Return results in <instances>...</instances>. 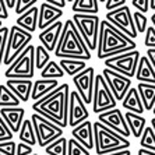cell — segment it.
<instances>
[{"label": "cell", "instance_id": "cell-1", "mask_svg": "<svg viewBox=\"0 0 155 155\" xmlns=\"http://www.w3.org/2000/svg\"><path fill=\"white\" fill-rule=\"evenodd\" d=\"M69 84H60L51 94L34 102L32 110L60 129H66L69 126Z\"/></svg>", "mask_w": 155, "mask_h": 155}, {"label": "cell", "instance_id": "cell-2", "mask_svg": "<svg viewBox=\"0 0 155 155\" xmlns=\"http://www.w3.org/2000/svg\"><path fill=\"white\" fill-rule=\"evenodd\" d=\"M137 49L134 41L127 38L117 28L110 25L106 20L99 22V35H98L97 56L101 60H106L109 58L117 54L126 53Z\"/></svg>", "mask_w": 155, "mask_h": 155}, {"label": "cell", "instance_id": "cell-3", "mask_svg": "<svg viewBox=\"0 0 155 155\" xmlns=\"http://www.w3.org/2000/svg\"><path fill=\"white\" fill-rule=\"evenodd\" d=\"M54 56L59 59H73L83 61L91 59V52L87 49L83 38L71 20H66L63 22V29L54 49Z\"/></svg>", "mask_w": 155, "mask_h": 155}, {"label": "cell", "instance_id": "cell-4", "mask_svg": "<svg viewBox=\"0 0 155 155\" xmlns=\"http://www.w3.org/2000/svg\"><path fill=\"white\" fill-rule=\"evenodd\" d=\"M92 133H94V150L98 155H108L124 151L129 150L131 145L129 140L109 130L99 122H95L92 124Z\"/></svg>", "mask_w": 155, "mask_h": 155}, {"label": "cell", "instance_id": "cell-5", "mask_svg": "<svg viewBox=\"0 0 155 155\" xmlns=\"http://www.w3.org/2000/svg\"><path fill=\"white\" fill-rule=\"evenodd\" d=\"M7 80H31L35 76V46L29 43L4 71Z\"/></svg>", "mask_w": 155, "mask_h": 155}, {"label": "cell", "instance_id": "cell-6", "mask_svg": "<svg viewBox=\"0 0 155 155\" xmlns=\"http://www.w3.org/2000/svg\"><path fill=\"white\" fill-rule=\"evenodd\" d=\"M31 39H32V34L27 32L17 25L10 27L7 41H6V48H4L3 64L10 66L29 45Z\"/></svg>", "mask_w": 155, "mask_h": 155}, {"label": "cell", "instance_id": "cell-7", "mask_svg": "<svg viewBox=\"0 0 155 155\" xmlns=\"http://www.w3.org/2000/svg\"><path fill=\"white\" fill-rule=\"evenodd\" d=\"M73 24L80 32L88 51H97L98 35H99V17L98 15L74 14L71 18Z\"/></svg>", "mask_w": 155, "mask_h": 155}, {"label": "cell", "instance_id": "cell-8", "mask_svg": "<svg viewBox=\"0 0 155 155\" xmlns=\"http://www.w3.org/2000/svg\"><path fill=\"white\" fill-rule=\"evenodd\" d=\"M138 60H140V52L136 49V51L126 52V53L106 59V60H104V64H105V69L119 73V74L131 80L136 76Z\"/></svg>", "mask_w": 155, "mask_h": 155}, {"label": "cell", "instance_id": "cell-9", "mask_svg": "<svg viewBox=\"0 0 155 155\" xmlns=\"http://www.w3.org/2000/svg\"><path fill=\"white\" fill-rule=\"evenodd\" d=\"M31 123L32 127L35 130V136H36V143L38 145L42 148L48 147L49 144H52L53 141H56L58 138L63 137V129H60L59 126H56L54 123L46 120L42 116L32 113L31 116Z\"/></svg>", "mask_w": 155, "mask_h": 155}, {"label": "cell", "instance_id": "cell-10", "mask_svg": "<svg viewBox=\"0 0 155 155\" xmlns=\"http://www.w3.org/2000/svg\"><path fill=\"white\" fill-rule=\"evenodd\" d=\"M92 112L99 113L108 112L110 109L116 108V101L113 98L110 90L105 83L102 74H95L94 80V90H92Z\"/></svg>", "mask_w": 155, "mask_h": 155}, {"label": "cell", "instance_id": "cell-11", "mask_svg": "<svg viewBox=\"0 0 155 155\" xmlns=\"http://www.w3.org/2000/svg\"><path fill=\"white\" fill-rule=\"evenodd\" d=\"M106 21L113 25L115 28H117L120 32H123L127 38L133 41L137 38V31L134 28L133 24V17H131V10L129 6H123V7L117 8V10L109 11L106 13Z\"/></svg>", "mask_w": 155, "mask_h": 155}, {"label": "cell", "instance_id": "cell-12", "mask_svg": "<svg viewBox=\"0 0 155 155\" xmlns=\"http://www.w3.org/2000/svg\"><path fill=\"white\" fill-rule=\"evenodd\" d=\"M97 122L104 124L105 127H108L109 130L115 131L116 134L124 137L126 140L131 136L129 127H127V124H126V120H124V115L122 113V110H120L119 108H115V109L108 110V112L99 113Z\"/></svg>", "mask_w": 155, "mask_h": 155}, {"label": "cell", "instance_id": "cell-13", "mask_svg": "<svg viewBox=\"0 0 155 155\" xmlns=\"http://www.w3.org/2000/svg\"><path fill=\"white\" fill-rule=\"evenodd\" d=\"M102 77H104L105 83L108 85V88L112 92L115 101H123V98L126 97L127 91L131 88V80L127 77L122 76L119 73H115L109 69L102 70Z\"/></svg>", "mask_w": 155, "mask_h": 155}, {"label": "cell", "instance_id": "cell-14", "mask_svg": "<svg viewBox=\"0 0 155 155\" xmlns=\"http://www.w3.org/2000/svg\"><path fill=\"white\" fill-rule=\"evenodd\" d=\"M95 70L94 67H87L77 76L73 77V83L77 88V94L83 99L85 105H91L92 102V90H94Z\"/></svg>", "mask_w": 155, "mask_h": 155}, {"label": "cell", "instance_id": "cell-15", "mask_svg": "<svg viewBox=\"0 0 155 155\" xmlns=\"http://www.w3.org/2000/svg\"><path fill=\"white\" fill-rule=\"evenodd\" d=\"M88 117L90 112L87 109V105L76 91H71L69 97V126L74 129L83 122L88 120Z\"/></svg>", "mask_w": 155, "mask_h": 155}, {"label": "cell", "instance_id": "cell-16", "mask_svg": "<svg viewBox=\"0 0 155 155\" xmlns=\"http://www.w3.org/2000/svg\"><path fill=\"white\" fill-rule=\"evenodd\" d=\"M60 17H63V10L53 7L51 4H48L46 2H42L38 7V29L43 31L45 28L59 21Z\"/></svg>", "mask_w": 155, "mask_h": 155}, {"label": "cell", "instance_id": "cell-17", "mask_svg": "<svg viewBox=\"0 0 155 155\" xmlns=\"http://www.w3.org/2000/svg\"><path fill=\"white\" fill-rule=\"evenodd\" d=\"M0 117L4 120L10 131L13 134L20 131L22 122L25 119V109L18 106V108H2L0 109Z\"/></svg>", "mask_w": 155, "mask_h": 155}, {"label": "cell", "instance_id": "cell-18", "mask_svg": "<svg viewBox=\"0 0 155 155\" xmlns=\"http://www.w3.org/2000/svg\"><path fill=\"white\" fill-rule=\"evenodd\" d=\"M61 29H63V22L59 20L54 24H52L51 27H48L39 34V41L42 43V46L46 49L49 53L52 51L54 52L56 49V45L59 42V38H60Z\"/></svg>", "mask_w": 155, "mask_h": 155}, {"label": "cell", "instance_id": "cell-19", "mask_svg": "<svg viewBox=\"0 0 155 155\" xmlns=\"http://www.w3.org/2000/svg\"><path fill=\"white\" fill-rule=\"evenodd\" d=\"M73 138L80 143L87 151H91L94 148V133H92V123L90 120H85L81 124L71 130Z\"/></svg>", "mask_w": 155, "mask_h": 155}, {"label": "cell", "instance_id": "cell-20", "mask_svg": "<svg viewBox=\"0 0 155 155\" xmlns=\"http://www.w3.org/2000/svg\"><path fill=\"white\" fill-rule=\"evenodd\" d=\"M4 85L18 98L20 102H27L31 98V91H32L31 80H7Z\"/></svg>", "mask_w": 155, "mask_h": 155}, {"label": "cell", "instance_id": "cell-21", "mask_svg": "<svg viewBox=\"0 0 155 155\" xmlns=\"http://www.w3.org/2000/svg\"><path fill=\"white\" fill-rule=\"evenodd\" d=\"M60 85L58 80H36L35 83H32V91H31V99L34 101H39L41 98L46 97L48 94H51L53 90H56Z\"/></svg>", "mask_w": 155, "mask_h": 155}, {"label": "cell", "instance_id": "cell-22", "mask_svg": "<svg viewBox=\"0 0 155 155\" xmlns=\"http://www.w3.org/2000/svg\"><path fill=\"white\" fill-rule=\"evenodd\" d=\"M136 78L138 83L143 84H154L155 85V70L152 69L151 63L148 61L147 56H140L137 64V70H136Z\"/></svg>", "mask_w": 155, "mask_h": 155}, {"label": "cell", "instance_id": "cell-23", "mask_svg": "<svg viewBox=\"0 0 155 155\" xmlns=\"http://www.w3.org/2000/svg\"><path fill=\"white\" fill-rule=\"evenodd\" d=\"M15 25L20 27L21 29L27 31V32L32 34L34 31L38 29V6H34L32 8H29L24 14L18 15Z\"/></svg>", "mask_w": 155, "mask_h": 155}, {"label": "cell", "instance_id": "cell-24", "mask_svg": "<svg viewBox=\"0 0 155 155\" xmlns=\"http://www.w3.org/2000/svg\"><path fill=\"white\" fill-rule=\"evenodd\" d=\"M122 106L126 109L127 112L136 113V115L143 116V113H144V108H143L141 99H140V97H138V92H137L136 88H133V87L127 91L126 97L123 98Z\"/></svg>", "mask_w": 155, "mask_h": 155}, {"label": "cell", "instance_id": "cell-25", "mask_svg": "<svg viewBox=\"0 0 155 155\" xmlns=\"http://www.w3.org/2000/svg\"><path fill=\"white\" fill-rule=\"evenodd\" d=\"M124 120H126V124L130 130V134L134 136L136 138H140L144 129L147 127V119L141 115H136V113L131 112H126L124 115Z\"/></svg>", "mask_w": 155, "mask_h": 155}, {"label": "cell", "instance_id": "cell-26", "mask_svg": "<svg viewBox=\"0 0 155 155\" xmlns=\"http://www.w3.org/2000/svg\"><path fill=\"white\" fill-rule=\"evenodd\" d=\"M137 92L141 99L144 110H152L155 105V85L154 84H137Z\"/></svg>", "mask_w": 155, "mask_h": 155}, {"label": "cell", "instance_id": "cell-27", "mask_svg": "<svg viewBox=\"0 0 155 155\" xmlns=\"http://www.w3.org/2000/svg\"><path fill=\"white\" fill-rule=\"evenodd\" d=\"M71 11L74 14L97 15L99 13V2L97 0H74L71 2Z\"/></svg>", "mask_w": 155, "mask_h": 155}, {"label": "cell", "instance_id": "cell-28", "mask_svg": "<svg viewBox=\"0 0 155 155\" xmlns=\"http://www.w3.org/2000/svg\"><path fill=\"white\" fill-rule=\"evenodd\" d=\"M59 66L63 70L64 74L70 77L77 76L78 73H81L84 69H87V63L83 60H73V59H60L59 60Z\"/></svg>", "mask_w": 155, "mask_h": 155}, {"label": "cell", "instance_id": "cell-29", "mask_svg": "<svg viewBox=\"0 0 155 155\" xmlns=\"http://www.w3.org/2000/svg\"><path fill=\"white\" fill-rule=\"evenodd\" d=\"M18 137H20L21 143L29 145V147H34L36 144L35 130H34L32 123H31L29 119H24L21 127H20V131H18Z\"/></svg>", "mask_w": 155, "mask_h": 155}, {"label": "cell", "instance_id": "cell-30", "mask_svg": "<svg viewBox=\"0 0 155 155\" xmlns=\"http://www.w3.org/2000/svg\"><path fill=\"white\" fill-rule=\"evenodd\" d=\"M21 102L4 84H0V109L2 108H18Z\"/></svg>", "mask_w": 155, "mask_h": 155}, {"label": "cell", "instance_id": "cell-31", "mask_svg": "<svg viewBox=\"0 0 155 155\" xmlns=\"http://www.w3.org/2000/svg\"><path fill=\"white\" fill-rule=\"evenodd\" d=\"M64 76V73L63 70L60 69V66H59L58 61H49L42 70H41V77L43 80H58L61 78V77Z\"/></svg>", "mask_w": 155, "mask_h": 155}, {"label": "cell", "instance_id": "cell-32", "mask_svg": "<svg viewBox=\"0 0 155 155\" xmlns=\"http://www.w3.org/2000/svg\"><path fill=\"white\" fill-rule=\"evenodd\" d=\"M45 155H67V138L60 137L45 147Z\"/></svg>", "mask_w": 155, "mask_h": 155}, {"label": "cell", "instance_id": "cell-33", "mask_svg": "<svg viewBox=\"0 0 155 155\" xmlns=\"http://www.w3.org/2000/svg\"><path fill=\"white\" fill-rule=\"evenodd\" d=\"M140 145L143 150H148V151L155 152V133L150 126L145 127L143 134H141Z\"/></svg>", "mask_w": 155, "mask_h": 155}, {"label": "cell", "instance_id": "cell-34", "mask_svg": "<svg viewBox=\"0 0 155 155\" xmlns=\"http://www.w3.org/2000/svg\"><path fill=\"white\" fill-rule=\"evenodd\" d=\"M49 61H51V53L42 45H38L35 48V69L42 70Z\"/></svg>", "mask_w": 155, "mask_h": 155}, {"label": "cell", "instance_id": "cell-35", "mask_svg": "<svg viewBox=\"0 0 155 155\" xmlns=\"http://www.w3.org/2000/svg\"><path fill=\"white\" fill-rule=\"evenodd\" d=\"M131 17H133V24H134V28L136 31L138 32H145V29L148 27V18L145 14H141L138 11H134L131 13Z\"/></svg>", "mask_w": 155, "mask_h": 155}, {"label": "cell", "instance_id": "cell-36", "mask_svg": "<svg viewBox=\"0 0 155 155\" xmlns=\"http://www.w3.org/2000/svg\"><path fill=\"white\" fill-rule=\"evenodd\" d=\"M67 155H90V151H87L74 138H70L67 140Z\"/></svg>", "mask_w": 155, "mask_h": 155}, {"label": "cell", "instance_id": "cell-37", "mask_svg": "<svg viewBox=\"0 0 155 155\" xmlns=\"http://www.w3.org/2000/svg\"><path fill=\"white\" fill-rule=\"evenodd\" d=\"M34 6H36V0H28V2H24V0H17L15 2V14L21 15L24 14L25 11H28L29 8H32Z\"/></svg>", "mask_w": 155, "mask_h": 155}, {"label": "cell", "instance_id": "cell-38", "mask_svg": "<svg viewBox=\"0 0 155 155\" xmlns=\"http://www.w3.org/2000/svg\"><path fill=\"white\" fill-rule=\"evenodd\" d=\"M8 35V28L7 27H2L0 28V67L3 64V56H4V48H6V41H7Z\"/></svg>", "mask_w": 155, "mask_h": 155}, {"label": "cell", "instance_id": "cell-39", "mask_svg": "<svg viewBox=\"0 0 155 155\" xmlns=\"http://www.w3.org/2000/svg\"><path fill=\"white\" fill-rule=\"evenodd\" d=\"M144 45L147 49H155V29L152 27H147L145 29Z\"/></svg>", "mask_w": 155, "mask_h": 155}, {"label": "cell", "instance_id": "cell-40", "mask_svg": "<svg viewBox=\"0 0 155 155\" xmlns=\"http://www.w3.org/2000/svg\"><path fill=\"white\" fill-rule=\"evenodd\" d=\"M15 147H17V144H15L13 140L0 143V154L2 155H15Z\"/></svg>", "mask_w": 155, "mask_h": 155}, {"label": "cell", "instance_id": "cell-41", "mask_svg": "<svg viewBox=\"0 0 155 155\" xmlns=\"http://www.w3.org/2000/svg\"><path fill=\"white\" fill-rule=\"evenodd\" d=\"M13 136H14V134L11 133L10 129L7 127V124L4 123V120L0 117V143L13 140Z\"/></svg>", "mask_w": 155, "mask_h": 155}, {"label": "cell", "instance_id": "cell-42", "mask_svg": "<svg viewBox=\"0 0 155 155\" xmlns=\"http://www.w3.org/2000/svg\"><path fill=\"white\" fill-rule=\"evenodd\" d=\"M131 6L136 7V11L145 14L150 8V0H131Z\"/></svg>", "mask_w": 155, "mask_h": 155}, {"label": "cell", "instance_id": "cell-43", "mask_svg": "<svg viewBox=\"0 0 155 155\" xmlns=\"http://www.w3.org/2000/svg\"><path fill=\"white\" fill-rule=\"evenodd\" d=\"M105 4V8L109 11H113V10H117V8L126 6V0H106V2H102Z\"/></svg>", "mask_w": 155, "mask_h": 155}, {"label": "cell", "instance_id": "cell-44", "mask_svg": "<svg viewBox=\"0 0 155 155\" xmlns=\"http://www.w3.org/2000/svg\"><path fill=\"white\" fill-rule=\"evenodd\" d=\"M31 154H34L32 147H29V145L24 144V143L17 144V147H15V155H31Z\"/></svg>", "mask_w": 155, "mask_h": 155}, {"label": "cell", "instance_id": "cell-45", "mask_svg": "<svg viewBox=\"0 0 155 155\" xmlns=\"http://www.w3.org/2000/svg\"><path fill=\"white\" fill-rule=\"evenodd\" d=\"M8 18V10L4 4V0H0V21L2 20H7Z\"/></svg>", "mask_w": 155, "mask_h": 155}, {"label": "cell", "instance_id": "cell-46", "mask_svg": "<svg viewBox=\"0 0 155 155\" xmlns=\"http://www.w3.org/2000/svg\"><path fill=\"white\" fill-rule=\"evenodd\" d=\"M147 59L151 63L152 69L155 70V49H148L147 51Z\"/></svg>", "mask_w": 155, "mask_h": 155}, {"label": "cell", "instance_id": "cell-47", "mask_svg": "<svg viewBox=\"0 0 155 155\" xmlns=\"http://www.w3.org/2000/svg\"><path fill=\"white\" fill-rule=\"evenodd\" d=\"M46 3L53 6V7H56V8H60V10H63V7L66 6L64 0H53V2H46Z\"/></svg>", "mask_w": 155, "mask_h": 155}, {"label": "cell", "instance_id": "cell-48", "mask_svg": "<svg viewBox=\"0 0 155 155\" xmlns=\"http://www.w3.org/2000/svg\"><path fill=\"white\" fill-rule=\"evenodd\" d=\"M15 2L17 0H4V4L7 8H14L15 7Z\"/></svg>", "mask_w": 155, "mask_h": 155}, {"label": "cell", "instance_id": "cell-49", "mask_svg": "<svg viewBox=\"0 0 155 155\" xmlns=\"http://www.w3.org/2000/svg\"><path fill=\"white\" fill-rule=\"evenodd\" d=\"M137 155H155V152L152 151H148V150H143V148H140L137 151Z\"/></svg>", "mask_w": 155, "mask_h": 155}, {"label": "cell", "instance_id": "cell-50", "mask_svg": "<svg viewBox=\"0 0 155 155\" xmlns=\"http://www.w3.org/2000/svg\"><path fill=\"white\" fill-rule=\"evenodd\" d=\"M108 155H131V151H129V150H124V151L113 152V154H108Z\"/></svg>", "mask_w": 155, "mask_h": 155}, {"label": "cell", "instance_id": "cell-51", "mask_svg": "<svg viewBox=\"0 0 155 155\" xmlns=\"http://www.w3.org/2000/svg\"><path fill=\"white\" fill-rule=\"evenodd\" d=\"M150 8L155 11V0H150Z\"/></svg>", "mask_w": 155, "mask_h": 155}, {"label": "cell", "instance_id": "cell-52", "mask_svg": "<svg viewBox=\"0 0 155 155\" xmlns=\"http://www.w3.org/2000/svg\"><path fill=\"white\" fill-rule=\"evenodd\" d=\"M151 22H152V28L155 29V11H154V14L151 15Z\"/></svg>", "mask_w": 155, "mask_h": 155}, {"label": "cell", "instance_id": "cell-53", "mask_svg": "<svg viewBox=\"0 0 155 155\" xmlns=\"http://www.w3.org/2000/svg\"><path fill=\"white\" fill-rule=\"evenodd\" d=\"M150 127L154 130V133H155V117H152V119H151V126H150Z\"/></svg>", "mask_w": 155, "mask_h": 155}, {"label": "cell", "instance_id": "cell-54", "mask_svg": "<svg viewBox=\"0 0 155 155\" xmlns=\"http://www.w3.org/2000/svg\"><path fill=\"white\" fill-rule=\"evenodd\" d=\"M152 112H154V115H155V105H154V108H152Z\"/></svg>", "mask_w": 155, "mask_h": 155}, {"label": "cell", "instance_id": "cell-55", "mask_svg": "<svg viewBox=\"0 0 155 155\" xmlns=\"http://www.w3.org/2000/svg\"><path fill=\"white\" fill-rule=\"evenodd\" d=\"M2 27H3V22H2V21H0V28H2Z\"/></svg>", "mask_w": 155, "mask_h": 155}, {"label": "cell", "instance_id": "cell-56", "mask_svg": "<svg viewBox=\"0 0 155 155\" xmlns=\"http://www.w3.org/2000/svg\"><path fill=\"white\" fill-rule=\"evenodd\" d=\"M31 155H38V154H35V152H34V154H31Z\"/></svg>", "mask_w": 155, "mask_h": 155}, {"label": "cell", "instance_id": "cell-57", "mask_svg": "<svg viewBox=\"0 0 155 155\" xmlns=\"http://www.w3.org/2000/svg\"><path fill=\"white\" fill-rule=\"evenodd\" d=\"M43 155H45V154H43Z\"/></svg>", "mask_w": 155, "mask_h": 155}, {"label": "cell", "instance_id": "cell-58", "mask_svg": "<svg viewBox=\"0 0 155 155\" xmlns=\"http://www.w3.org/2000/svg\"><path fill=\"white\" fill-rule=\"evenodd\" d=\"M0 155H2V154H0Z\"/></svg>", "mask_w": 155, "mask_h": 155}]
</instances>
